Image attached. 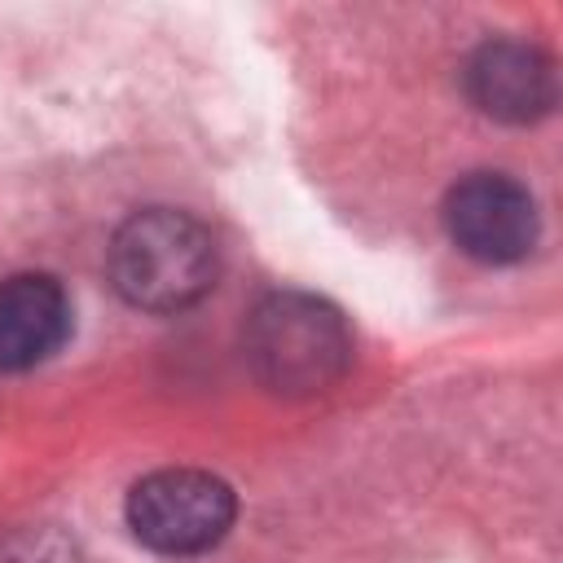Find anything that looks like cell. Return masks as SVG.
<instances>
[{
	"mask_svg": "<svg viewBox=\"0 0 563 563\" xmlns=\"http://www.w3.org/2000/svg\"><path fill=\"white\" fill-rule=\"evenodd\" d=\"M110 286L141 312L172 317L194 308L220 273L211 229L176 207H145L128 216L106 251Z\"/></svg>",
	"mask_w": 563,
	"mask_h": 563,
	"instance_id": "obj_1",
	"label": "cell"
},
{
	"mask_svg": "<svg viewBox=\"0 0 563 563\" xmlns=\"http://www.w3.org/2000/svg\"><path fill=\"white\" fill-rule=\"evenodd\" d=\"M246 365L277 396L330 391L352 365V330L330 299L273 290L246 317Z\"/></svg>",
	"mask_w": 563,
	"mask_h": 563,
	"instance_id": "obj_2",
	"label": "cell"
},
{
	"mask_svg": "<svg viewBox=\"0 0 563 563\" xmlns=\"http://www.w3.org/2000/svg\"><path fill=\"white\" fill-rule=\"evenodd\" d=\"M123 510L141 545H150L154 554L185 559L229 537L238 519V497L211 471L167 466V471H150L145 479H136Z\"/></svg>",
	"mask_w": 563,
	"mask_h": 563,
	"instance_id": "obj_3",
	"label": "cell"
},
{
	"mask_svg": "<svg viewBox=\"0 0 563 563\" xmlns=\"http://www.w3.org/2000/svg\"><path fill=\"white\" fill-rule=\"evenodd\" d=\"M449 242L479 264H519L541 238V216L532 194L501 172H475L444 194Z\"/></svg>",
	"mask_w": 563,
	"mask_h": 563,
	"instance_id": "obj_4",
	"label": "cell"
},
{
	"mask_svg": "<svg viewBox=\"0 0 563 563\" xmlns=\"http://www.w3.org/2000/svg\"><path fill=\"white\" fill-rule=\"evenodd\" d=\"M466 97L497 123H537L559 101L554 62L523 40H488L466 62Z\"/></svg>",
	"mask_w": 563,
	"mask_h": 563,
	"instance_id": "obj_5",
	"label": "cell"
},
{
	"mask_svg": "<svg viewBox=\"0 0 563 563\" xmlns=\"http://www.w3.org/2000/svg\"><path fill=\"white\" fill-rule=\"evenodd\" d=\"M70 334V299L48 273H13L0 282V369L22 374L48 361Z\"/></svg>",
	"mask_w": 563,
	"mask_h": 563,
	"instance_id": "obj_6",
	"label": "cell"
},
{
	"mask_svg": "<svg viewBox=\"0 0 563 563\" xmlns=\"http://www.w3.org/2000/svg\"><path fill=\"white\" fill-rule=\"evenodd\" d=\"M4 563H75V550L57 532H22L9 545Z\"/></svg>",
	"mask_w": 563,
	"mask_h": 563,
	"instance_id": "obj_7",
	"label": "cell"
}]
</instances>
